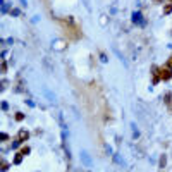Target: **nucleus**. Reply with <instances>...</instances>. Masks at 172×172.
<instances>
[{
    "instance_id": "obj_5",
    "label": "nucleus",
    "mask_w": 172,
    "mask_h": 172,
    "mask_svg": "<svg viewBox=\"0 0 172 172\" xmlns=\"http://www.w3.org/2000/svg\"><path fill=\"white\" fill-rule=\"evenodd\" d=\"M21 153H22V155H24V153H29V148H28V146H26V148H22V150H21Z\"/></svg>"
},
{
    "instance_id": "obj_2",
    "label": "nucleus",
    "mask_w": 172,
    "mask_h": 172,
    "mask_svg": "<svg viewBox=\"0 0 172 172\" xmlns=\"http://www.w3.org/2000/svg\"><path fill=\"white\" fill-rule=\"evenodd\" d=\"M28 138H29V134H28L26 131H21L19 133V141H26Z\"/></svg>"
},
{
    "instance_id": "obj_1",
    "label": "nucleus",
    "mask_w": 172,
    "mask_h": 172,
    "mask_svg": "<svg viewBox=\"0 0 172 172\" xmlns=\"http://www.w3.org/2000/svg\"><path fill=\"white\" fill-rule=\"evenodd\" d=\"M158 74H160V79H164V81H169L172 77V69L171 67H158Z\"/></svg>"
},
{
    "instance_id": "obj_6",
    "label": "nucleus",
    "mask_w": 172,
    "mask_h": 172,
    "mask_svg": "<svg viewBox=\"0 0 172 172\" xmlns=\"http://www.w3.org/2000/svg\"><path fill=\"white\" fill-rule=\"evenodd\" d=\"M167 67H171V69H172V57L169 59V62H167Z\"/></svg>"
},
{
    "instance_id": "obj_3",
    "label": "nucleus",
    "mask_w": 172,
    "mask_h": 172,
    "mask_svg": "<svg viewBox=\"0 0 172 172\" xmlns=\"http://www.w3.org/2000/svg\"><path fill=\"white\" fill-rule=\"evenodd\" d=\"M164 12H165V14H171V12H172V5H171V4L164 7Z\"/></svg>"
},
{
    "instance_id": "obj_7",
    "label": "nucleus",
    "mask_w": 172,
    "mask_h": 172,
    "mask_svg": "<svg viewBox=\"0 0 172 172\" xmlns=\"http://www.w3.org/2000/svg\"><path fill=\"white\" fill-rule=\"evenodd\" d=\"M171 2H172V0H171Z\"/></svg>"
},
{
    "instance_id": "obj_4",
    "label": "nucleus",
    "mask_w": 172,
    "mask_h": 172,
    "mask_svg": "<svg viewBox=\"0 0 172 172\" xmlns=\"http://www.w3.org/2000/svg\"><path fill=\"white\" fill-rule=\"evenodd\" d=\"M22 119H24V115H22V114H17V115H16V121H17V122H19V121H22Z\"/></svg>"
}]
</instances>
